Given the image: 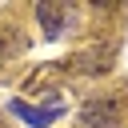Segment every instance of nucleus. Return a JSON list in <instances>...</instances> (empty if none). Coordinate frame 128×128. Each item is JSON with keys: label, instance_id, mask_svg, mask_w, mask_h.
Here are the masks:
<instances>
[{"label": "nucleus", "instance_id": "nucleus-1", "mask_svg": "<svg viewBox=\"0 0 128 128\" xmlns=\"http://www.w3.org/2000/svg\"><path fill=\"white\" fill-rule=\"evenodd\" d=\"M8 108H12V112H16L20 120H28L32 128H44V124H52V120H56V116L64 112V104H60V100H56V104H48V108H28L24 100H12Z\"/></svg>", "mask_w": 128, "mask_h": 128}, {"label": "nucleus", "instance_id": "nucleus-2", "mask_svg": "<svg viewBox=\"0 0 128 128\" xmlns=\"http://www.w3.org/2000/svg\"><path fill=\"white\" fill-rule=\"evenodd\" d=\"M36 16H40L44 32H48V36H56V32L64 28V16H68V8H64V4H36Z\"/></svg>", "mask_w": 128, "mask_h": 128}, {"label": "nucleus", "instance_id": "nucleus-3", "mask_svg": "<svg viewBox=\"0 0 128 128\" xmlns=\"http://www.w3.org/2000/svg\"><path fill=\"white\" fill-rule=\"evenodd\" d=\"M84 120H88V124H96V120H100V124H116V108H112V104H88V108H84Z\"/></svg>", "mask_w": 128, "mask_h": 128}]
</instances>
